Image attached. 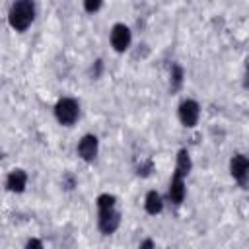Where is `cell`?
Masks as SVG:
<instances>
[{
  "label": "cell",
  "mask_w": 249,
  "mask_h": 249,
  "mask_svg": "<svg viewBox=\"0 0 249 249\" xmlns=\"http://www.w3.org/2000/svg\"><path fill=\"white\" fill-rule=\"evenodd\" d=\"M35 19V4L33 0H16L8 12V21L12 29L25 31Z\"/></svg>",
  "instance_id": "6da1fadb"
},
{
  "label": "cell",
  "mask_w": 249,
  "mask_h": 249,
  "mask_svg": "<svg viewBox=\"0 0 249 249\" xmlns=\"http://www.w3.org/2000/svg\"><path fill=\"white\" fill-rule=\"evenodd\" d=\"M54 117H56V121L60 124L72 126L78 121V117H80V105H78V101L74 97H62V99H58L56 105H54Z\"/></svg>",
  "instance_id": "7a4b0ae2"
},
{
  "label": "cell",
  "mask_w": 249,
  "mask_h": 249,
  "mask_svg": "<svg viewBox=\"0 0 249 249\" xmlns=\"http://www.w3.org/2000/svg\"><path fill=\"white\" fill-rule=\"evenodd\" d=\"M119 224H121V214H119L117 206L97 208V226H99L101 233H105V235L115 233Z\"/></svg>",
  "instance_id": "3957f363"
},
{
  "label": "cell",
  "mask_w": 249,
  "mask_h": 249,
  "mask_svg": "<svg viewBox=\"0 0 249 249\" xmlns=\"http://www.w3.org/2000/svg\"><path fill=\"white\" fill-rule=\"evenodd\" d=\"M230 173L241 187L247 189L249 187V158L243 154H235L230 160Z\"/></svg>",
  "instance_id": "277c9868"
},
{
  "label": "cell",
  "mask_w": 249,
  "mask_h": 249,
  "mask_svg": "<svg viewBox=\"0 0 249 249\" xmlns=\"http://www.w3.org/2000/svg\"><path fill=\"white\" fill-rule=\"evenodd\" d=\"M111 47L117 51V53H124L128 47H130V41H132V35H130V29L124 25V23H115L111 27Z\"/></svg>",
  "instance_id": "5b68a950"
},
{
  "label": "cell",
  "mask_w": 249,
  "mask_h": 249,
  "mask_svg": "<svg viewBox=\"0 0 249 249\" xmlns=\"http://www.w3.org/2000/svg\"><path fill=\"white\" fill-rule=\"evenodd\" d=\"M198 117H200V105L195 99L181 101V105H179V121L183 123V126L193 128L198 123Z\"/></svg>",
  "instance_id": "8992f818"
},
{
  "label": "cell",
  "mask_w": 249,
  "mask_h": 249,
  "mask_svg": "<svg viewBox=\"0 0 249 249\" xmlns=\"http://www.w3.org/2000/svg\"><path fill=\"white\" fill-rule=\"evenodd\" d=\"M97 148H99L97 136L86 134V136H82V140L78 142V156H80L84 161H93L95 156H97Z\"/></svg>",
  "instance_id": "52a82bcc"
},
{
  "label": "cell",
  "mask_w": 249,
  "mask_h": 249,
  "mask_svg": "<svg viewBox=\"0 0 249 249\" xmlns=\"http://www.w3.org/2000/svg\"><path fill=\"white\" fill-rule=\"evenodd\" d=\"M25 185H27V173L23 169H12L6 177V187L8 191L12 193H21L25 191Z\"/></svg>",
  "instance_id": "ba28073f"
},
{
  "label": "cell",
  "mask_w": 249,
  "mask_h": 249,
  "mask_svg": "<svg viewBox=\"0 0 249 249\" xmlns=\"http://www.w3.org/2000/svg\"><path fill=\"white\" fill-rule=\"evenodd\" d=\"M167 195H169V200H171L173 204H181L183 198H185V177L173 173V177H171V181H169V191H167Z\"/></svg>",
  "instance_id": "9c48e42d"
},
{
  "label": "cell",
  "mask_w": 249,
  "mask_h": 249,
  "mask_svg": "<svg viewBox=\"0 0 249 249\" xmlns=\"http://www.w3.org/2000/svg\"><path fill=\"white\" fill-rule=\"evenodd\" d=\"M144 208H146V212H148V214H152V216L160 214V212H161V208H163V200H161L160 193L150 191V193L146 195V198H144Z\"/></svg>",
  "instance_id": "30bf717a"
},
{
  "label": "cell",
  "mask_w": 249,
  "mask_h": 249,
  "mask_svg": "<svg viewBox=\"0 0 249 249\" xmlns=\"http://www.w3.org/2000/svg\"><path fill=\"white\" fill-rule=\"evenodd\" d=\"M193 163H191V156L187 150H179L177 154V161H175V175H181V177H187L189 171H191Z\"/></svg>",
  "instance_id": "8fae6325"
},
{
  "label": "cell",
  "mask_w": 249,
  "mask_h": 249,
  "mask_svg": "<svg viewBox=\"0 0 249 249\" xmlns=\"http://www.w3.org/2000/svg\"><path fill=\"white\" fill-rule=\"evenodd\" d=\"M183 76H185L183 68H181L179 64H173V66H171V89H173V91H177V89L183 86Z\"/></svg>",
  "instance_id": "7c38bea8"
},
{
  "label": "cell",
  "mask_w": 249,
  "mask_h": 249,
  "mask_svg": "<svg viewBox=\"0 0 249 249\" xmlns=\"http://www.w3.org/2000/svg\"><path fill=\"white\" fill-rule=\"evenodd\" d=\"M103 6V0H84V10L88 14H95Z\"/></svg>",
  "instance_id": "4fadbf2b"
},
{
  "label": "cell",
  "mask_w": 249,
  "mask_h": 249,
  "mask_svg": "<svg viewBox=\"0 0 249 249\" xmlns=\"http://www.w3.org/2000/svg\"><path fill=\"white\" fill-rule=\"evenodd\" d=\"M25 247H27V249H31V247H37V249H43V241H39V239H29V241L25 243Z\"/></svg>",
  "instance_id": "5bb4252c"
},
{
  "label": "cell",
  "mask_w": 249,
  "mask_h": 249,
  "mask_svg": "<svg viewBox=\"0 0 249 249\" xmlns=\"http://www.w3.org/2000/svg\"><path fill=\"white\" fill-rule=\"evenodd\" d=\"M140 247H154V241L152 239H146V241L140 243Z\"/></svg>",
  "instance_id": "9a60e30c"
},
{
  "label": "cell",
  "mask_w": 249,
  "mask_h": 249,
  "mask_svg": "<svg viewBox=\"0 0 249 249\" xmlns=\"http://www.w3.org/2000/svg\"><path fill=\"white\" fill-rule=\"evenodd\" d=\"M245 88L249 89V64H247V70H245Z\"/></svg>",
  "instance_id": "2e32d148"
}]
</instances>
